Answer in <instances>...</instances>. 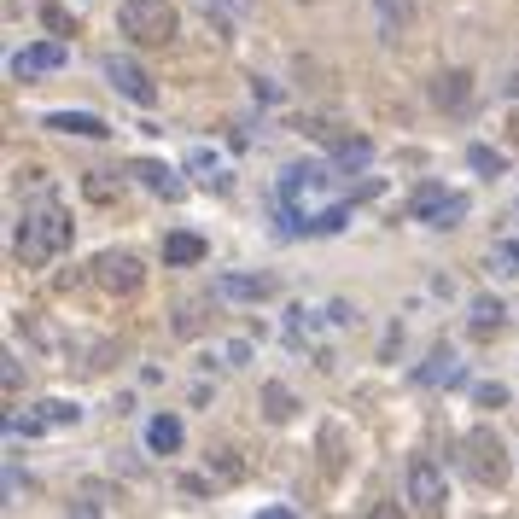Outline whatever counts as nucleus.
Returning <instances> with one entry per match:
<instances>
[{
  "label": "nucleus",
  "instance_id": "1",
  "mask_svg": "<svg viewBox=\"0 0 519 519\" xmlns=\"http://www.w3.org/2000/svg\"><path fill=\"white\" fill-rule=\"evenodd\" d=\"M12 245H18V257L24 263H53L59 251L70 245V216L65 205L53 199V193H41V199H30V205L18 210V234H12Z\"/></svg>",
  "mask_w": 519,
  "mask_h": 519
},
{
  "label": "nucleus",
  "instance_id": "2",
  "mask_svg": "<svg viewBox=\"0 0 519 519\" xmlns=\"http://www.w3.org/2000/svg\"><path fill=\"white\" fill-rule=\"evenodd\" d=\"M461 467L479 479V485L502 490L508 485V473H514V461H508V444L490 432V426H473L467 438H461Z\"/></svg>",
  "mask_w": 519,
  "mask_h": 519
},
{
  "label": "nucleus",
  "instance_id": "3",
  "mask_svg": "<svg viewBox=\"0 0 519 519\" xmlns=\"http://www.w3.org/2000/svg\"><path fill=\"white\" fill-rule=\"evenodd\" d=\"M117 24H123V35H135L140 47H164V41H175V30H181L170 0H123V6H117Z\"/></svg>",
  "mask_w": 519,
  "mask_h": 519
},
{
  "label": "nucleus",
  "instance_id": "4",
  "mask_svg": "<svg viewBox=\"0 0 519 519\" xmlns=\"http://www.w3.org/2000/svg\"><path fill=\"white\" fill-rule=\"evenodd\" d=\"M444 502H450V490H444L438 461H432V455H415V461H409V508H415V514H444Z\"/></svg>",
  "mask_w": 519,
  "mask_h": 519
},
{
  "label": "nucleus",
  "instance_id": "5",
  "mask_svg": "<svg viewBox=\"0 0 519 519\" xmlns=\"http://www.w3.org/2000/svg\"><path fill=\"white\" fill-rule=\"evenodd\" d=\"M409 210H415L426 228H461V216H467V193H444L438 181H426Z\"/></svg>",
  "mask_w": 519,
  "mask_h": 519
},
{
  "label": "nucleus",
  "instance_id": "6",
  "mask_svg": "<svg viewBox=\"0 0 519 519\" xmlns=\"http://www.w3.org/2000/svg\"><path fill=\"white\" fill-rule=\"evenodd\" d=\"M94 280H100L105 292L129 298V292H140L146 269H140V257H135V251H100V257H94Z\"/></svg>",
  "mask_w": 519,
  "mask_h": 519
},
{
  "label": "nucleus",
  "instance_id": "7",
  "mask_svg": "<svg viewBox=\"0 0 519 519\" xmlns=\"http://www.w3.org/2000/svg\"><path fill=\"white\" fill-rule=\"evenodd\" d=\"M105 76H111V88H117L123 100H135V105H152V100H158L152 76H146L135 59H105Z\"/></svg>",
  "mask_w": 519,
  "mask_h": 519
},
{
  "label": "nucleus",
  "instance_id": "8",
  "mask_svg": "<svg viewBox=\"0 0 519 519\" xmlns=\"http://www.w3.org/2000/svg\"><path fill=\"white\" fill-rule=\"evenodd\" d=\"M65 65V41H35L24 53H12V76H53V70Z\"/></svg>",
  "mask_w": 519,
  "mask_h": 519
},
{
  "label": "nucleus",
  "instance_id": "9",
  "mask_svg": "<svg viewBox=\"0 0 519 519\" xmlns=\"http://www.w3.org/2000/svg\"><path fill=\"white\" fill-rule=\"evenodd\" d=\"M432 105L438 111H467L473 105V76L467 70H438L432 76Z\"/></svg>",
  "mask_w": 519,
  "mask_h": 519
},
{
  "label": "nucleus",
  "instance_id": "10",
  "mask_svg": "<svg viewBox=\"0 0 519 519\" xmlns=\"http://www.w3.org/2000/svg\"><path fill=\"white\" fill-rule=\"evenodd\" d=\"M76 420H82V409H76V403H65V397H47L35 415L12 420V432H47V426H76Z\"/></svg>",
  "mask_w": 519,
  "mask_h": 519
},
{
  "label": "nucleus",
  "instance_id": "11",
  "mask_svg": "<svg viewBox=\"0 0 519 519\" xmlns=\"http://www.w3.org/2000/svg\"><path fill=\"white\" fill-rule=\"evenodd\" d=\"M47 129H53V135H82V140H105V135H111L105 117H94V111H47Z\"/></svg>",
  "mask_w": 519,
  "mask_h": 519
},
{
  "label": "nucleus",
  "instance_id": "12",
  "mask_svg": "<svg viewBox=\"0 0 519 519\" xmlns=\"http://www.w3.org/2000/svg\"><path fill=\"white\" fill-rule=\"evenodd\" d=\"M164 263H175V269H187V263H205V240L199 234H164Z\"/></svg>",
  "mask_w": 519,
  "mask_h": 519
},
{
  "label": "nucleus",
  "instance_id": "13",
  "mask_svg": "<svg viewBox=\"0 0 519 519\" xmlns=\"http://www.w3.org/2000/svg\"><path fill=\"white\" fill-rule=\"evenodd\" d=\"M216 292H222V298H269L275 280L269 275H222L216 280Z\"/></svg>",
  "mask_w": 519,
  "mask_h": 519
},
{
  "label": "nucleus",
  "instance_id": "14",
  "mask_svg": "<svg viewBox=\"0 0 519 519\" xmlns=\"http://www.w3.org/2000/svg\"><path fill=\"white\" fill-rule=\"evenodd\" d=\"M321 181H327V175L315 170V164H292L286 181H280V193H286V199H310V193H321Z\"/></svg>",
  "mask_w": 519,
  "mask_h": 519
},
{
  "label": "nucleus",
  "instance_id": "15",
  "mask_svg": "<svg viewBox=\"0 0 519 519\" xmlns=\"http://www.w3.org/2000/svg\"><path fill=\"white\" fill-rule=\"evenodd\" d=\"M135 175H140V187H152V193H164V199H181V193H187V187H181L164 164H152V158H140Z\"/></svg>",
  "mask_w": 519,
  "mask_h": 519
},
{
  "label": "nucleus",
  "instance_id": "16",
  "mask_svg": "<svg viewBox=\"0 0 519 519\" xmlns=\"http://www.w3.org/2000/svg\"><path fill=\"white\" fill-rule=\"evenodd\" d=\"M146 444H152L158 455H175V450H181V420H175V415H158L152 426H146Z\"/></svg>",
  "mask_w": 519,
  "mask_h": 519
},
{
  "label": "nucleus",
  "instance_id": "17",
  "mask_svg": "<svg viewBox=\"0 0 519 519\" xmlns=\"http://www.w3.org/2000/svg\"><path fill=\"white\" fill-rule=\"evenodd\" d=\"M455 385L461 380V362H455L450 350H432V356H426V368H420V385Z\"/></svg>",
  "mask_w": 519,
  "mask_h": 519
},
{
  "label": "nucleus",
  "instance_id": "18",
  "mask_svg": "<svg viewBox=\"0 0 519 519\" xmlns=\"http://www.w3.org/2000/svg\"><path fill=\"white\" fill-rule=\"evenodd\" d=\"M263 415H269V420H292V415H298V397H292L280 380H269V385H263Z\"/></svg>",
  "mask_w": 519,
  "mask_h": 519
},
{
  "label": "nucleus",
  "instance_id": "19",
  "mask_svg": "<svg viewBox=\"0 0 519 519\" xmlns=\"http://www.w3.org/2000/svg\"><path fill=\"white\" fill-rule=\"evenodd\" d=\"M374 6H380V30L385 35L409 30V18H415V0H374Z\"/></svg>",
  "mask_w": 519,
  "mask_h": 519
},
{
  "label": "nucleus",
  "instance_id": "20",
  "mask_svg": "<svg viewBox=\"0 0 519 519\" xmlns=\"http://www.w3.org/2000/svg\"><path fill=\"white\" fill-rule=\"evenodd\" d=\"M496 327H502V304H496V298H479V304H473V333H496Z\"/></svg>",
  "mask_w": 519,
  "mask_h": 519
},
{
  "label": "nucleus",
  "instance_id": "21",
  "mask_svg": "<svg viewBox=\"0 0 519 519\" xmlns=\"http://www.w3.org/2000/svg\"><path fill=\"white\" fill-rule=\"evenodd\" d=\"M467 164L479 175H502V152H490V146H467Z\"/></svg>",
  "mask_w": 519,
  "mask_h": 519
},
{
  "label": "nucleus",
  "instance_id": "22",
  "mask_svg": "<svg viewBox=\"0 0 519 519\" xmlns=\"http://www.w3.org/2000/svg\"><path fill=\"white\" fill-rule=\"evenodd\" d=\"M339 164H345V170H362V164H368V140H339Z\"/></svg>",
  "mask_w": 519,
  "mask_h": 519
},
{
  "label": "nucleus",
  "instance_id": "23",
  "mask_svg": "<svg viewBox=\"0 0 519 519\" xmlns=\"http://www.w3.org/2000/svg\"><path fill=\"white\" fill-rule=\"evenodd\" d=\"M473 397H479V409H508V385H496V380H485Z\"/></svg>",
  "mask_w": 519,
  "mask_h": 519
},
{
  "label": "nucleus",
  "instance_id": "24",
  "mask_svg": "<svg viewBox=\"0 0 519 519\" xmlns=\"http://www.w3.org/2000/svg\"><path fill=\"white\" fill-rule=\"evenodd\" d=\"M199 327H205V315H199V304H181V315H175V333H187V339H193Z\"/></svg>",
  "mask_w": 519,
  "mask_h": 519
},
{
  "label": "nucleus",
  "instance_id": "25",
  "mask_svg": "<svg viewBox=\"0 0 519 519\" xmlns=\"http://www.w3.org/2000/svg\"><path fill=\"white\" fill-rule=\"evenodd\" d=\"M490 263H496V269H502V275H519L514 263H519V245H502V251H496V257H490Z\"/></svg>",
  "mask_w": 519,
  "mask_h": 519
},
{
  "label": "nucleus",
  "instance_id": "26",
  "mask_svg": "<svg viewBox=\"0 0 519 519\" xmlns=\"http://www.w3.org/2000/svg\"><path fill=\"white\" fill-rule=\"evenodd\" d=\"M187 164H193V170L205 175V181H210V175H216V158H210V152H193V158H187Z\"/></svg>",
  "mask_w": 519,
  "mask_h": 519
},
{
  "label": "nucleus",
  "instance_id": "27",
  "mask_svg": "<svg viewBox=\"0 0 519 519\" xmlns=\"http://www.w3.org/2000/svg\"><path fill=\"white\" fill-rule=\"evenodd\" d=\"M508 140H514V146H519V111H514V117H508Z\"/></svg>",
  "mask_w": 519,
  "mask_h": 519
}]
</instances>
